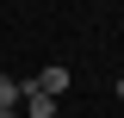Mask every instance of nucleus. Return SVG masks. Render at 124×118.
<instances>
[{
    "instance_id": "nucleus-1",
    "label": "nucleus",
    "mask_w": 124,
    "mask_h": 118,
    "mask_svg": "<svg viewBox=\"0 0 124 118\" xmlns=\"http://www.w3.org/2000/svg\"><path fill=\"white\" fill-rule=\"evenodd\" d=\"M25 87H37V93H50V100H62V93L75 87V75L62 68V62H50V68H37V81H25Z\"/></svg>"
},
{
    "instance_id": "nucleus-2",
    "label": "nucleus",
    "mask_w": 124,
    "mask_h": 118,
    "mask_svg": "<svg viewBox=\"0 0 124 118\" xmlns=\"http://www.w3.org/2000/svg\"><path fill=\"white\" fill-rule=\"evenodd\" d=\"M25 100V81H6V75H0V106H19Z\"/></svg>"
},
{
    "instance_id": "nucleus-3",
    "label": "nucleus",
    "mask_w": 124,
    "mask_h": 118,
    "mask_svg": "<svg viewBox=\"0 0 124 118\" xmlns=\"http://www.w3.org/2000/svg\"><path fill=\"white\" fill-rule=\"evenodd\" d=\"M0 118H19V106H0Z\"/></svg>"
},
{
    "instance_id": "nucleus-4",
    "label": "nucleus",
    "mask_w": 124,
    "mask_h": 118,
    "mask_svg": "<svg viewBox=\"0 0 124 118\" xmlns=\"http://www.w3.org/2000/svg\"><path fill=\"white\" fill-rule=\"evenodd\" d=\"M118 100H124V81H118Z\"/></svg>"
},
{
    "instance_id": "nucleus-5",
    "label": "nucleus",
    "mask_w": 124,
    "mask_h": 118,
    "mask_svg": "<svg viewBox=\"0 0 124 118\" xmlns=\"http://www.w3.org/2000/svg\"><path fill=\"white\" fill-rule=\"evenodd\" d=\"M56 118H68V112H56Z\"/></svg>"
}]
</instances>
